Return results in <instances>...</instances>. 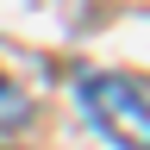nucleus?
<instances>
[{
    "label": "nucleus",
    "instance_id": "nucleus-1",
    "mask_svg": "<svg viewBox=\"0 0 150 150\" xmlns=\"http://www.w3.org/2000/svg\"><path fill=\"white\" fill-rule=\"evenodd\" d=\"M81 106L119 150H150V119H144V81L138 75H88Z\"/></svg>",
    "mask_w": 150,
    "mask_h": 150
},
{
    "label": "nucleus",
    "instance_id": "nucleus-2",
    "mask_svg": "<svg viewBox=\"0 0 150 150\" xmlns=\"http://www.w3.org/2000/svg\"><path fill=\"white\" fill-rule=\"evenodd\" d=\"M25 119H31V100L6 81V75H0V131H19Z\"/></svg>",
    "mask_w": 150,
    "mask_h": 150
}]
</instances>
